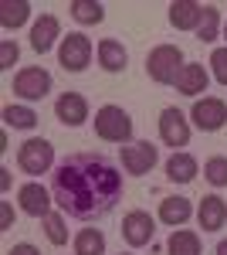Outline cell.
Wrapping results in <instances>:
<instances>
[{
    "label": "cell",
    "mask_w": 227,
    "mask_h": 255,
    "mask_svg": "<svg viewBox=\"0 0 227 255\" xmlns=\"http://www.w3.org/2000/svg\"><path fill=\"white\" fill-rule=\"evenodd\" d=\"M51 85H55V79H51V72L48 68H41V65H27V68H20L17 75H14V96H20L24 102H41V99L51 92Z\"/></svg>",
    "instance_id": "obj_6"
},
{
    "label": "cell",
    "mask_w": 227,
    "mask_h": 255,
    "mask_svg": "<svg viewBox=\"0 0 227 255\" xmlns=\"http://www.w3.org/2000/svg\"><path fill=\"white\" fill-rule=\"evenodd\" d=\"M159 139H163L166 146H173V153L190 143V119L183 116L176 106H166V109L159 113Z\"/></svg>",
    "instance_id": "obj_9"
},
{
    "label": "cell",
    "mask_w": 227,
    "mask_h": 255,
    "mask_svg": "<svg viewBox=\"0 0 227 255\" xmlns=\"http://www.w3.org/2000/svg\"><path fill=\"white\" fill-rule=\"evenodd\" d=\"M224 38H227V20H224Z\"/></svg>",
    "instance_id": "obj_34"
},
{
    "label": "cell",
    "mask_w": 227,
    "mask_h": 255,
    "mask_svg": "<svg viewBox=\"0 0 227 255\" xmlns=\"http://www.w3.org/2000/svg\"><path fill=\"white\" fill-rule=\"evenodd\" d=\"M0 191H10V170L0 167Z\"/></svg>",
    "instance_id": "obj_32"
},
{
    "label": "cell",
    "mask_w": 227,
    "mask_h": 255,
    "mask_svg": "<svg viewBox=\"0 0 227 255\" xmlns=\"http://www.w3.org/2000/svg\"><path fill=\"white\" fill-rule=\"evenodd\" d=\"M41 221H44V235H48V242H51V245H65V242H68L65 215H55V211H51V215L41 218Z\"/></svg>",
    "instance_id": "obj_26"
},
{
    "label": "cell",
    "mask_w": 227,
    "mask_h": 255,
    "mask_svg": "<svg viewBox=\"0 0 227 255\" xmlns=\"http://www.w3.org/2000/svg\"><path fill=\"white\" fill-rule=\"evenodd\" d=\"M17 163H20V170L31 174V177L48 174V170H55V167H58V163H55V146H51L44 136L24 139L20 150H17Z\"/></svg>",
    "instance_id": "obj_5"
},
{
    "label": "cell",
    "mask_w": 227,
    "mask_h": 255,
    "mask_svg": "<svg viewBox=\"0 0 227 255\" xmlns=\"http://www.w3.org/2000/svg\"><path fill=\"white\" fill-rule=\"evenodd\" d=\"M166 255H204L200 235L190 232V228H173L170 242H166Z\"/></svg>",
    "instance_id": "obj_20"
},
{
    "label": "cell",
    "mask_w": 227,
    "mask_h": 255,
    "mask_svg": "<svg viewBox=\"0 0 227 255\" xmlns=\"http://www.w3.org/2000/svg\"><path fill=\"white\" fill-rule=\"evenodd\" d=\"M68 14L78 20V24H102L105 20V7L98 0H72L68 3Z\"/></svg>",
    "instance_id": "obj_22"
},
{
    "label": "cell",
    "mask_w": 227,
    "mask_h": 255,
    "mask_svg": "<svg viewBox=\"0 0 227 255\" xmlns=\"http://www.w3.org/2000/svg\"><path fill=\"white\" fill-rule=\"evenodd\" d=\"M27 17H31V3H27V0H3V3H0V24H3V31L24 27Z\"/></svg>",
    "instance_id": "obj_21"
},
{
    "label": "cell",
    "mask_w": 227,
    "mask_h": 255,
    "mask_svg": "<svg viewBox=\"0 0 227 255\" xmlns=\"http://www.w3.org/2000/svg\"><path fill=\"white\" fill-rule=\"evenodd\" d=\"M197 221H200V228L204 232H221L227 221V204L221 194H207L200 201V208H197Z\"/></svg>",
    "instance_id": "obj_16"
},
{
    "label": "cell",
    "mask_w": 227,
    "mask_h": 255,
    "mask_svg": "<svg viewBox=\"0 0 227 255\" xmlns=\"http://www.w3.org/2000/svg\"><path fill=\"white\" fill-rule=\"evenodd\" d=\"M75 255H105V235L98 228H81L75 235Z\"/></svg>",
    "instance_id": "obj_24"
},
{
    "label": "cell",
    "mask_w": 227,
    "mask_h": 255,
    "mask_svg": "<svg viewBox=\"0 0 227 255\" xmlns=\"http://www.w3.org/2000/svg\"><path fill=\"white\" fill-rule=\"evenodd\" d=\"M197 174H200L197 157H190L183 150H176V153L166 160V180H170V184H190Z\"/></svg>",
    "instance_id": "obj_19"
},
{
    "label": "cell",
    "mask_w": 227,
    "mask_h": 255,
    "mask_svg": "<svg viewBox=\"0 0 227 255\" xmlns=\"http://www.w3.org/2000/svg\"><path fill=\"white\" fill-rule=\"evenodd\" d=\"M95 55H98V65L105 72H126V65H129V51L122 48V41H115V38H102Z\"/></svg>",
    "instance_id": "obj_18"
},
{
    "label": "cell",
    "mask_w": 227,
    "mask_h": 255,
    "mask_svg": "<svg viewBox=\"0 0 227 255\" xmlns=\"http://www.w3.org/2000/svg\"><path fill=\"white\" fill-rule=\"evenodd\" d=\"M183 65L187 61H183V51L176 44H156L150 55H146V75L156 85H173Z\"/></svg>",
    "instance_id": "obj_2"
},
{
    "label": "cell",
    "mask_w": 227,
    "mask_h": 255,
    "mask_svg": "<svg viewBox=\"0 0 227 255\" xmlns=\"http://www.w3.org/2000/svg\"><path fill=\"white\" fill-rule=\"evenodd\" d=\"M55 116L61 126H81L88 119V99L81 92H61L55 99Z\"/></svg>",
    "instance_id": "obj_12"
},
{
    "label": "cell",
    "mask_w": 227,
    "mask_h": 255,
    "mask_svg": "<svg viewBox=\"0 0 227 255\" xmlns=\"http://www.w3.org/2000/svg\"><path fill=\"white\" fill-rule=\"evenodd\" d=\"M14 228V208L10 201H0V232H10Z\"/></svg>",
    "instance_id": "obj_30"
},
{
    "label": "cell",
    "mask_w": 227,
    "mask_h": 255,
    "mask_svg": "<svg viewBox=\"0 0 227 255\" xmlns=\"http://www.w3.org/2000/svg\"><path fill=\"white\" fill-rule=\"evenodd\" d=\"M17 201H20V211L31 218H48L51 215V204H55V194L38 184V180H27L24 187L17 191Z\"/></svg>",
    "instance_id": "obj_11"
},
{
    "label": "cell",
    "mask_w": 227,
    "mask_h": 255,
    "mask_svg": "<svg viewBox=\"0 0 227 255\" xmlns=\"http://www.w3.org/2000/svg\"><path fill=\"white\" fill-rule=\"evenodd\" d=\"M20 58V48H17V41H10V38H3L0 41V68H14Z\"/></svg>",
    "instance_id": "obj_29"
},
{
    "label": "cell",
    "mask_w": 227,
    "mask_h": 255,
    "mask_svg": "<svg viewBox=\"0 0 227 255\" xmlns=\"http://www.w3.org/2000/svg\"><path fill=\"white\" fill-rule=\"evenodd\" d=\"M3 126L7 129H34L38 113L31 106H3Z\"/></svg>",
    "instance_id": "obj_23"
},
{
    "label": "cell",
    "mask_w": 227,
    "mask_h": 255,
    "mask_svg": "<svg viewBox=\"0 0 227 255\" xmlns=\"http://www.w3.org/2000/svg\"><path fill=\"white\" fill-rule=\"evenodd\" d=\"M173 85H176L180 96H200V92H207L210 75H207V68H204L200 61H187V65L180 68V75H176Z\"/></svg>",
    "instance_id": "obj_15"
},
{
    "label": "cell",
    "mask_w": 227,
    "mask_h": 255,
    "mask_svg": "<svg viewBox=\"0 0 227 255\" xmlns=\"http://www.w3.org/2000/svg\"><path fill=\"white\" fill-rule=\"evenodd\" d=\"M193 34H197V41H204V44H210V41H217V38H221V10H217L214 3H207V7H204L200 27H197Z\"/></svg>",
    "instance_id": "obj_25"
},
{
    "label": "cell",
    "mask_w": 227,
    "mask_h": 255,
    "mask_svg": "<svg viewBox=\"0 0 227 255\" xmlns=\"http://www.w3.org/2000/svg\"><path fill=\"white\" fill-rule=\"evenodd\" d=\"M210 75L217 79V85H227V48L210 51Z\"/></svg>",
    "instance_id": "obj_28"
},
{
    "label": "cell",
    "mask_w": 227,
    "mask_h": 255,
    "mask_svg": "<svg viewBox=\"0 0 227 255\" xmlns=\"http://www.w3.org/2000/svg\"><path fill=\"white\" fill-rule=\"evenodd\" d=\"M119 255H133V252H119Z\"/></svg>",
    "instance_id": "obj_35"
},
{
    "label": "cell",
    "mask_w": 227,
    "mask_h": 255,
    "mask_svg": "<svg viewBox=\"0 0 227 255\" xmlns=\"http://www.w3.org/2000/svg\"><path fill=\"white\" fill-rule=\"evenodd\" d=\"M204 17V3L197 0H173L170 3V24L176 31H197Z\"/></svg>",
    "instance_id": "obj_17"
},
{
    "label": "cell",
    "mask_w": 227,
    "mask_h": 255,
    "mask_svg": "<svg viewBox=\"0 0 227 255\" xmlns=\"http://www.w3.org/2000/svg\"><path fill=\"white\" fill-rule=\"evenodd\" d=\"M95 136L105 143H129L133 139V116L122 106H102L95 113Z\"/></svg>",
    "instance_id": "obj_3"
},
{
    "label": "cell",
    "mask_w": 227,
    "mask_h": 255,
    "mask_svg": "<svg viewBox=\"0 0 227 255\" xmlns=\"http://www.w3.org/2000/svg\"><path fill=\"white\" fill-rule=\"evenodd\" d=\"M51 194L61 215L75 221H98L115 211V204L126 194V184L119 167L105 153L81 150L58 160L51 174Z\"/></svg>",
    "instance_id": "obj_1"
},
{
    "label": "cell",
    "mask_w": 227,
    "mask_h": 255,
    "mask_svg": "<svg viewBox=\"0 0 227 255\" xmlns=\"http://www.w3.org/2000/svg\"><path fill=\"white\" fill-rule=\"evenodd\" d=\"M7 255H41V249L31 245V242H17L14 249H7Z\"/></svg>",
    "instance_id": "obj_31"
},
{
    "label": "cell",
    "mask_w": 227,
    "mask_h": 255,
    "mask_svg": "<svg viewBox=\"0 0 227 255\" xmlns=\"http://www.w3.org/2000/svg\"><path fill=\"white\" fill-rule=\"evenodd\" d=\"M156 218H159L166 228H183L190 218H193V204H190V197H183V194H170V197L159 201Z\"/></svg>",
    "instance_id": "obj_13"
},
{
    "label": "cell",
    "mask_w": 227,
    "mask_h": 255,
    "mask_svg": "<svg viewBox=\"0 0 227 255\" xmlns=\"http://www.w3.org/2000/svg\"><path fill=\"white\" fill-rule=\"evenodd\" d=\"M119 160H122V170H126V174L143 177V174H150L152 167H156L159 150L152 146L150 139H139V143H126V146L119 150Z\"/></svg>",
    "instance_id": "obj_8"
},
{
    "label": "cell",
    "mask_w": 227,
    "mask_h": 255,
    "mask_svg": "<svg viewBox=\"0 0 227 255\" xmlns=\"http://www.w3.org/2000/svg\"><path fill=\"white\" fill-rule=\"evenodd\" d=\"M122 238H126V245L129 249H143V245H150L152 235H156V221H152L150 211H129V215L122 218Z\"/></svg>",
    "instance_id": "obj_10"
},
{
    "label": "cell",
    "mask_w": 227,
    "mask_h": 255,
    "mask_svg": "<svg viewBox=\"0 0 227 255\" xmlns=\"http://www.w3.org/2000/svg\"><path fill=\"white\" fill-rule=\"evenodd\" d=\"M190 119H193V126L200 133H217V129H224V123H227V102L217 96L197 99L193 109H190Z\"/></svg>",
    "instance_id": "obj_7"
},
{
    "label": "cell",
    "mask_w": 227,
    "mask_h": 255,
    "mask_svg": "<svg viewBox=\"0 0 227 255\" xmlns=\"http://www.w3.org/2000/svg\"><path fill=\"white\" fill-rule=\"evenodd\" d=\"M217 255H227V238H221V242H217Z\"/></svg>",
    "instance_id": "obj_33"
},
{
    "label": "cell",
    "mask_w": 227,
    "mask_h": 255,
    "mask_svg": "<svg viewBox=\"0 0 227 255\" xmlns=\"http://www.w3.org/2000/svg\"><path fill=\"white\" fill-rule=\"evenodd\" d=\"M204 177L214 187H227V157H210L204 163Z\"/></svg>",
    "instance_id": "obj_27"
},
{
    "label": "cell",
    "mask_w": 227,
    "mask_h": 255,
    "mask_svg": "<svg viewBox=\"0 0 227 255\" xmlns=\"http://www.w3.org/2000/svg\"><path fill=\"white\" fill-rule=\"evenodd\" d=\"M92 38L88 34H81V31H68L61 44H58V65L65 68V72H85L88 65H92Z\"/></svg>",
    "instance_id": "obj_4"
},
{
    "label": "cell",
    "mask_w": 227,
    "mask_h": 255,
    "mask_svg": "<svg viewBox=\"0 0 227 255\" xmlns=\"http://www.w3.org/2000/svg\"><path fill=\"white\" fill-rule=\"evenodd\" d=\"M55 41H61V20L55 14H41L34 20V27H31V48L38 55H48L55 48Z\"/></svg>",
    "instance_id": "obj_14"
}]
</instances>
